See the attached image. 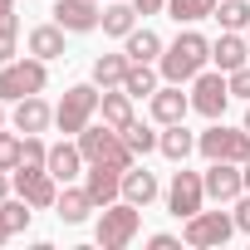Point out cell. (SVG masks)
Wrapping results in <instances>:
<instances>
[{"label":"cell","mask_w":250,"mask_h":250,"mask_svg":"<svg viewBox=\"0 0 250 250\" xmlns=\"http://www.w3.org/2000/svg\"><path fill=\"white\" fill-rule=\"evenodd\" d=\"M226 79H230V98H245V103H250V64H240V69L226 74Z\"/></svg>","instance_id":"1f68e13d"},{"label":"cell","mask_w":250,"mask_h":250,"mask_svg":"<svg viewBox=\"0 0 250 250\" xmlns=\"http://www.w3.org/2000/svg\"><path fill=\"white\" fill-rule=\"evenodd\" d=\"M98 83H74V88H64V98H59V108H54V128L64 133V138H79L88 123H93V113H98Z\"/></svg>","instance_id":"7a4b0ae2"},{"label":"cell","mask_w":250,"mask_h":250,"mask_svg":"<svg viewBox=\"0 0 250 250\" xmlns=\"http://www.w3.org/2000/svg\"><path fill=\"white\" fill-rule=\"evenodd\" d=\"M30 211H35V206H30L25 196H20V201H10V196L0 201V216H5V226H10V230H25V226H30Z\"/></svg>","instance_id":"f546056e"},{"label":"cell","mask_w":250,"mask_h":250,"mask_svg":"<svg viewBox=\"0 0 250 250\" xmlns=\"http://www.w3.org/2000/svg\"><path fill=\"white\" fill-rule=\"evenodd\" d=\"M147 245H152V250H177V245H182V240H177V235H167V230H157V235H152V240H147Z\"/></svg>","instance_id":"e575fe53"},{"label":"cell","mask_w":250,"mask_h":250,"mask_svg":"<svg viewBox=\"0 0 250 250\" xmlns=\"http://www.w3.org/2000/svg\"><path fill=\"white\" fill-rule=\"evenodd\" d=\"M49 162V147L40 143V133H25V143H20V167L15 172H40Z\"/></svg>","instance_id":"83f0119b"},{"label":"cell","mask_w":250,"mask_h":250,"mask_svg":"<svg viewBox=\"0 0 250 250\" xmlns=\"http://www.w3.org/2000/svg\"><path fill=\"white\" fill-rule=\"evenodd\" d=\"M88 196H93V206H113L118 196H123V167H113V162H88Z\"/></svg>","instance_id":"7c38bea8"},{"label":"cell","mask_w":250,"mask_h":250,"mask_svg":"<svg viewBox=\"0 0 250 250\" xmlns=\"http://www.w3.org/2000/svg\"><path fill=\"white\" fill-rule=\"evenodd\" d=\"M138 5V15H157V10H167V0H133Z\"/></svg>","instance_id":"d590c367"},{"label":"cell","mask_w":250,"mask_h":250,"mask_svg":"<svg viewBox=\"0 0 250 250\" xmlns=\"http://www.w3.org/2000/svg\"><path fill=\"white\" fill-rule=\"evenodd\" d=\"M157 138H162V133H152V128H143V123H138V118L128 123V128H123V143H128V147H133V157H147V152L157 147Z\"/></svg>","instance_id":"f1b7e54d"},{"label":"cell","mask_w":250,"mask_h":250,"mask_svg":"<svg viewBox=\"0 0 250 250\" xmlns=\"http://www.w3.org/2000/svg\"><path fill=\"white\" fill-rule=\"evenodd\" d=\"M211 64H216L221 74H235L240 64H250V40H245L240 30H221V40L211 44Z\"/></svg>","instance_id":"4fadbf2b"},{"label":"cell","mask_w":250,"mask_h":250,"mask_svg":"<svg viewBox=\"0 0 250 250\" xmlns=\"http://www.w3.org/2000/svg\"><path fill=\"white\" fill-rule=\"evenodd\" d=\"M59 182H74L79 172H83V152H79V143H59V147H49V162H44Z\"/></svg>","instance_id":"44dd1931"},{"label":"cell","mask_w":250,"mask_h":250,"mask_svg":"<svg viewBox=\"0 0 250 250\" xmlns=\"http://www.w3.org/2000/svg\"><path fill=\"white\" fill-rule=\"evenodd\" d=\"M123 54H128L133 64H152V59H162V40H157V30H133L128 40H123Z\"/></svg>","instance_id":"ffe728a7"},{"label":"cell","mask_w":250,"mask_h":250,"mask_svg":"<svg viewBox=\"0 0 250 250\" xmlns=\"http://www.w3.org/2000/svg\"><path fill=\"white\" fill-rule=\"evenodd\" d=\"M191 113V93H182V83H167L152 93V118L162 123V128H172V123H187Z\"/></svg>","instance_id":"5bb4252c"},{"label":"cell","mask_w":250,"mask_h":250,"mask_svg":"<svg viewBox=\"0 0 250 250\" xmlns=\"http://www.w3.org/2000/svg\"><path fill=\"white\" fill-rule=\"evenodd\" d=\"M5 196H10V177H5V172H0V201H5Z\"/></svg>","instance_id":"f35d334b"},{"label":"cell","mask_w":250,"mask_h":250,"mask_svg":"<svg viewBox=\"0 0 250 250\" xmlns=\"http://www.w3.org/2000/svg\"><path fill=\"white\" fill-rule=\"evenodd\" d=\"M123 88H128L133 98H152V93H157V74H152V64H128Z\"/></svg>","instance_id":"484cf974"},{"label":"cell","mask_w":250,"mask_h":250,"mask_svg":"<svg viewBox=\"0 0 250 250\" xmlns=\"http://www.w3.org/2000/svg\"><path fill=\"white\" fill-rule=\"evenodd\" d=\"M15 191H20L35 211H49V206L59 201V177H54L49 167H40V172H15Z\"/></svg>","instance_id":"9c48e42d"},{"label":"cell","mask_w":250,"mask_h":250,"mask_svg":"<svg viewBox=\"0 0 250 250\" xmlns=\"http://www.w3.org/2000/svg\"><path fill=\"white\" fill-rule=\"evenodd\" d=\"M20 143H25V138H15V133L0 128V172H15V167H20Z\"/></svg>","instance_id":"4dcf8cb0"},{"label":"cell","mask_w":250,"mask_h":250,"mask_svg":"<svg viewBox=\"0 0 250 250\" xmlns=\"http://www.w3.org/2000/svg\"><path fill=\"white\" fill-rule=\"evenodd\" d=\"M15 59V35H0V64Z\"/></svg>","instance_id":"8d00e7d4"},{"label":"cell","mask_w":250,"mask_h":250,"mask_svg":"<svg viewBox=\"0 0 250 250\" xmlns=\"http://www.w3.org/2000/svg\"><path fill=\"white\" fill-rule=\"evenodd\" d=\"M98 5H103V0H98Z\"/></svg>","instance_id":"f6af8a7d"},{"label":"cell","mask_w":250,"mask_h":250,"mask_svg":"<svg viewBox=\"0 0 250 250\" xmlns=\"http://www.w3.org/2000/svg\"><path fill=\"white\" fill-rule=\"evenodd\" d=\"M191 147H196V138L182 128V123H172V128L157 138V152H162V157H172V162H187V157H191Z\"/></svg>","instance_id":"603a6c76"},{"label":"cell","mask_w":250,"mask_h":250,"mask_svg":"<svg viewBox=\"0 0 250 250\" xmlns=\"http://www.w3.org/2000/svg\"><path fill=\"white\" fill-rule=\"evenodd\" d=\"M221 0H167V15L177 25H196V20H211Z\"/></svg>","instance_id":"cb8c5ba5"},{"label":"cell","mask_w":250,"mask_h":250,"mask_svg":"<svg viewBox=\"0 0 250 250\" xmlns=\"http://www.w3.org/2000/svg\"><path fill=\"white\" fill-rule=\"evenodd\" d=\"M201 201H206V182H201V172H172V187H167V211L177 216V221H187V216H196L201 211Z\"/></svg>","instance_id":"ba28073f"},{"label":"cell","mask_w":250,"mask_h":250,"mask_svg":"<svg viewBox=\"0 0 250 250\" xmlns=\"http://www.w3.org/2000/svg\"><path fill=\"white\" fill-rule=\"evenodd\" d=\"M133 30H138V5H108V10H103V35L128 40Z\"/></svg>","instance_id":"d4e9b609"},{"label":"cell","mask_w":250,"mask_h":250,"mask_svg":"<svg viewBox=\"0 0 250 250\" xmlns=\"http://www.w3.org/2000/svg\"><path fill=\"white\" fill-rule=\"evenodd\" d=\"M10 123H15V133H44L49 123H54V108H49L40 93H30V98H20V103H15Z\"/></svg>","instance_id":"9a60e30c"},{"label":"cell","mask_w":250,"mask_h":250,"mask_svg":"<svg viewBox=\"0 0 250 250\" xmlns=\"http://www.w3.org/2000/svg\"><path fill=\"white\" fill-rule=\"evenodd\" d=\"M211 20H221V30H245L250 25V0H221Z\"/></svg>","instance_id":"4316f807"},{"label":"cell","mask_w":250,"mask_h":250,"mask_svg":"<svg viewBox=\"0 0 250 250\" xmlns=\"http://www.w3.org/2000/svg\"><path fill=\"white\" fill-rule=\"evenodd\" d=\"M64 35H69L64 25H35L30 30V54L44 59V64L49 59H64Z\"/></svg>","instance_id":"ac0fdd59"},{"label":"cell","mask_w":250,"mask_h":250,"mask_svg":"<svg viewBox=\"0 0 250 250\" xmlns=\"http://www.w3.org/2000/svg\"><path fill=\"white\" fill-rule=\"evenodd\" d=\"M245 133H250V108H245Z\"/></svg>","instance_id":"7bdbcfd3"},{"label":"cell","mask_w":250,"mask_h":250,"mask_svg":"<svg viewBox=\"0 0 250 250\" xmlns=\"http://www.w3.org/2000/svg\"><path fill=\"white\" fill-rule=\"evenodd\" d=\"M240 177H245V191H250V157L240 162Z\"/></svg>","instance_id":"ab89813d"},{"label":"cell","mask_w":250,"mask_h":250,"mask_svg":"<svg viewBox=\"0 0 250 250\" xmlns=\"http://www.w3.org/2000/svg\"><path fill=\"white\" fill-rule=\"evenodd\" d=\"M157 196V177L147 167H128L123 172V201H133V206H147Z\"/></svg>","instance_id":"d6986e66"},{"label":"cell","mask_w":250,"mask_h":250,"mask_svg":"<svg viewBox=\"0 0 250 250\" xmlns=\"http://www.w3.org/2000/svg\"><path fill=\"white\" fill-rule=\"evenodd\" d=\"M201 182H206V196L211 201H235L240 191H245V177H240V162H211L206 172H201Z\"/></svg>","instance_id":"8fae6325"},{"label":"cell","mask_w":250,"mask_h":250,"mask_svg":"<svg viewBox=\"0 0 250 250\" xmlns=\"http://www.w3.org/2000/svg\"><path fill=\"white\" fill-rule=\"evenodd\" d=\"M54 25H64L69 35H88L103 25L98 0H54Z\"/></svg>","instance_id":"30bf717a"},{"label":"cell","mask_w":250,"mask_h":250,"mask_svg":"<svg viewBox=\"0 0 250 250\" xmlns=\"http://www.w3.org/2000/svg\"><path fill=\"white\" fill-rule=\"evenodd\" d=\"M0 35H20V15H15V5L0 10Z\"/></svg>","instance_id":"d6a6232c"},{"label":"cell","mask_w":250,"mask_h":250,"mask_svg":"<svg viewBox=\"0 0 250 250\" xmlns=\"http://www.w3.org/2000/svg\"><path fill=\"white\" fill-rule=\"evenodd\" d=\"M206 64H211V40H206V35H196V30H187V35H177V40L162 49L157 74H162L167 83H191Z\"/></svg>","instance_id":"6da1fadb"},{"label":"cell","mask_w":250,"mask_h":250,"mask_svg":"<svg viewBox=\"0 0 250 250\" xmlns=\"http://www.w3.org/2000/svg\"><path fill=\"white\" fill-rule=\"evenodd\" d=\"M44 83H49L44 59H10V64H0V98H5V103H20L30 93H44Z\"/></svg>","instance_id":"277c9868"},{"label":"cell","mask_w":250,"mask_h":250,"mask_svg":"<svg viewBox=\"0 0 250 250\" xmlns=\"http://www.w3.org/2000/svg\"><path fill=\"white\" fill-rule=\"evenodd\" d=\"M54 211H59V221H64V226H79V221H88V211H98V206H93L88 187H69V182H64V191H59Z\"/></svg>","instance_id":"e0dca14e"},{"label":"cell","mask_w":250,"mask_h":250,"mask_svg":"<svg viewBox=\"0 0 250 250\" xmlns=\"http://www.w3.org/2000/svg\"><path fill=\"white\" fill-rule=\"evenodd\" d=\"M0 128H5V98H0Z\"/></svg>","instance_id":"60d3db41"},{"label":"cell","mask_w":250,"mask_h":250,"mask_svg":"<svg viewBox=\"0 0 250 250\" xmlns=\"http://www.w3.org/2000/svg\"><path fill=\"white\" fill-rule=\"evenodd\" d=\"M245 40H250V25H245Z\"/></svg>","instance_id":"ee69618b"},{"label":"cell","mask_w":250,"mask_h":250,"mask_svg":"<svg viewBox=\"0 0 250 250\" xmlns=\"http://www.w3.org/2000/svg\"><path fill=\"white\" fill-rule=\"evenodd\" d=\"M128 64H133L128 54H98V59H93V83H98V88H118L123 74H128Z\"/></svg>","instance_id":"7402d4cb"},{"label":"cell","mask_w":250,"mask_h":250,"mask_svg":"<svg viewBox=\"0 0 250 250\" xmlns=\"http://www.w3.org/2000/svg\"><path fill=\"white\" fill-rule=\"evenodd\" d=\"M196 152L206 162H245L250 157V133H245V123L240 128H226L221 118H211V128L196 138Z\"/></svg>","instance_id":"3957f363"},{"label":"cell","mask_w":250,"mask_h":250,"mask_svg":"<svg viewBox=\"0 0 250 250\" xmlns=\"http://www.w3.org/2000/svg\"><path fill=\"white\" fill-rule=\"evenodd\" d=\"M10 235H15V230H10V226H5V216H0V245H5V240H10Z\"/></svg>","instance_id":"74e56055"},{"label":"cell","mask_w":250,"mask_h":250,"mask_svg":"<svg viewBox=\"0 0 250 250\" xmlns=\"http://www.w3.org/2000/svg\"><path fill=\"white\" fill-rule=\"evenodd\" d=\"M10 5H15V0H0V10H10Z\"/></svg>","instance_id":"b9f144b4"},{"label":"cell","mask_w":250,"mask_h":250,"mask_svg":"<svg viewBox=\"0 0 250 250\" xmlns=\"http://www.w3.org/2000/svg\"><path fill=\"white\" fill-rule=\"evenodd\" d=\"M98 113H103V123H108V128H128V123H133V93L128 88H103V98H98Z\"/></svg>","instance_id":"2e32d148"},{"label":"cell","mask_w":250,"mask_h":250,"mask_svg":"<svg viewBox=\"0 0 250 250\" xmlns=\"http://www.w3.org/2000/svg\"><path fill=\"white\" fill-rule=\"evenodd\" d=\"M226 103H230V79L216 69H201L196 79H191V113H201V118H221L226 113Z\"/></svg>","instance_id":"52a82bcc"},{"label":"cell","mask_w":250,"mask_h":250,"mask_svg":"<svg viewBox=\"0 0 250 250\" xmlns=\"http://www.w3.org/2000/svg\"><path fill=\"white\" fill-rule=\"evenodd\" d=\"M230 235H235V211H230V216H226V211H196V216H187V230H182V240L196 245V250L226 245Z\"/></svg>","instance_id":"8992f818"},{"label":"cell","mask_w":250,"mask_h":250,"mask_svg":"<svg viewBox=\"0 0 250 250\" xmlns=\"http://www.w3.org/2000/svg\"><path fill=\"white\" fill-rule=\"evenodd\" d=\"M138 226H143V206H133V201H113V206H103V216H98V245H103V250L133 245Z\"/></svg>","instance_id":"5b68a950"},{"label":"cell","mask_w":250,"mask_h":250,"mask_svg":"<svg viewBox=\"0 0 250 250\" xmlns=\"http://www.w3.org/2000/svg\"><path fill=\"white\" fill-rule=\"evenodd\" d=\"M235 230L250 235V196H240V206H235Z\"/></svg>","instance_id":"836d02e7"}]
</instances>
